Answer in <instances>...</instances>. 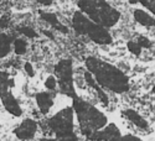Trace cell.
<instances>
[{
    "label": "cell",
    "instance_id": "obj_1",
    "mask_svg": "<svg viewBox=\"0 0 155 141\" xmlns=\"http://www.w3.org/2000/svg\"><path fill=\"white\" fill-rule=\"evenodd\" d=\"M86 69L92 73L96 82L103 88L113 93L122 94L128 92L129 78L118 67L113 66L98 57L89 56L84 61Z\"/></svg>",
    "mask_w": 155,
    "mask_h": 141
},
{
    "label": "cell",
    "instance_id": "obj_2",
    "mask_svg": "<svg viewBox=\"0 0 155 141\" xmlns=\"http://www.w3.org/2000/svg\"><path fill=\"white\" fill-rule=\"evenodd\" d=\"M72 108L74 110V117L78 123L80 131L87 139H89L94 133L103 129L108 124V118L104 114L78 95L73 98Z\"/></svg>",
    "mask_w": 155,
    "mask_h": 141
},
{
    "label": "cell",
    "instance_id": "obj_3",
    "mask_svg": "<svg viewBox=\"0 0 155 141\" xmlns=\"http://www.w3.org/2000/svg\"><path fill=\"white\" fill-rule=\"evenodd\" d=\"M78 10L101 26L110 29L120 20V12L107 0H77Z\"/></svg>",
    "mask_w": 155,
    "mask_h": 141
},
{
    "label": "cell",
    "instance_id": "obj_4",
    "mask_svg": "<svg viewBox=\"0 0 155 141\" xmlns=\"http://www.w3.org/2000/svg\"><path fill=\"white\" fill-rule=\"evenodd\" d=\"M72 27L78 35L88 37L89 40L97 45L106 46L113 42V37L108 29L96 24L80 10L74 11L72 15Z\"/></svg>",
    "mask_w": 155,
    "mask_h": 141
},
{
    "label": "cell",
    "instance_id": "obj_5",
    "mask_svg": "<svg viewBox=\"0 0 155 141\" xmlns=\"http://www.w3.org/2000/svg\"><path fill=\"white\" fill-rule=\"evenodd\" d=\"M74 110L72 107H66L47 120V125L50 130L55 134V137L77 141V136L74 134Z\"/></svg>",
    "mask_w": 155,
    "mask_h": 141
},
{
    "label": "cell",
    "instance_id": "obj_6",
    "mask_svg": "<svg viewBox=\"0 0 155 141\" xmlns=\"http://www.w3.org/2000/svg\"><path fill=\"white\" fill-rule=\"evenodd\" d=\"M55 77L57 79V85L60 92L71 98H76L74 91V75H73V65L71 58H63L58 61L55 66Z\"/></svg>",
    "mask_w": 155,
    "mask_h": 141
},
{
    "label": "cell",
    "instance_id": "obj_7",
    "mask_svg": "<svg viewBox=\"0 0 155 141\" xmlns=\"http://www.w3.org/2000/svg\"><path fill=\"white\" fill-rule=\"evenodd\" d=\"M12 79L8 72H0V100L2 104L14 117H20L22 114L19 100L12 93Z\"/></svg>",
    "mask_w": 155,
    "mask_h": 141
},
{
    "label": "cell",
    "instance_id": "obj_8",
    "mask_svg": "<svg viewBox=\"0 0 155 141\" xmlns=\"http://www.w3.org/2000/svg\"><path fill=\"white\" fill-rule=\"evenodd\" d=\"M37 129H38V125L35 120L25 119L20 123V125H18V127L14 130V134L19 140L29 141L35 137V135L37 134Z\"/></svg>",
    "mask_w": 155,
    "mask_h": 141
},
{
    "label": "cell",
    "instance_id": "obj_9",
    "mask_svg": "<svg viewBox=\"0 0 155 141\" xmlns=\"http://www.w3.org/2000/svg\"><path fill=\"white\" fill-rule=\"evenodd\" d=\"M122 136L119 127L114 123H108L103 129L94 133L88 140L91 141H117Z\"/></svg>",
    "mask_w": 155,
    "mask_h": 141
},
{
    "label": "cell",
    "instance_id": "obj_10",
    "mask_svg": "<svg viewBox=\"0 0 155 141\" xmlns=\"http://www.w3.org/2000/svg\"><path fill=\"white\" fill-rule=\"evenodd\" d=\"M54 98H55V94L51 91H48V92H38L35 95L37 108H38V110L41 111V114L50 113L51 108H52L54 104H55Z\"/></svg>",
    "mask_w": 155,
    "mask_h": 141
},
{
    "label": "cell",
    "instance_id": "obj_11",
    "mask_svg": "<svg viewBox=\"0 0 155 141\" xmlns=\"http://www.w3.org/2000/svg\"><path fill=\"white\" fill-rule=\"evenodd\" d=\"M134 20L144 27H155V16L150 14L149 11H145L143 9H134L133 11Z\"/></svg>",
    "mask_w": 155,
    "mask_h": 141
},
{
    "label": "cell",
    "instance_id": "obj_12",
    "mask_svg": "<svg viewBox=\"0 0 155 141\" xmlns=\"http://www.w3.org/2000/svg\"><path fill=\"white\" fill-rule=\"evenodd\" d=\"M123 115L127 118V120H129L133 125H135L137 127H139V129H143V130H147L149 127V124L148 121L141 117V115L139 114V111L132 109V108H128L123 111Z\"/></svg>",
    "mask_w": 155,
    "mask_h": 141
},
{
    "label": "cell",
    "instance_id": "obj_13",
    "mask_svg": "<svg viewBox=\"0 0 155 141\" xmlns=\"http://www.w3.org/2000/svg\"><path fill=\"white\" fill-rule=\"evenodd\" d=\"M40 16L44 21H46L48 25H51L54 29L61 31L62 34H67L68 30L67 27L64 26V25L61 24V21L57 19V16L55 14H52V12H47V11H40Z\"/></svg>",
    "mask_w": 155,
    "mask_h": 141
},
{
    "label": "cell",
    "instance_id": "obj_14",
    "mask_svg": "<svg viewBox=\"0 0 155 141\" xmlns=\"http://www.w3.org/2000/svg\"><path fill=\"white\" fill-rule=\"evenodd\" d=\"M14 37L8 34H0V59L6 57L12 48Z\"/></svg>",
    "mask_w": 155,
    "mask_h": 141
},
{
    "label": "cell",
    "instance_id": "obj_15",
    "mask_svg": "<svg viewBox=\"0 0 155 141\" xmlns=\"http://www.w3.org/2000/svg\"><path fill=\"white\" fill-rule=\"evenodd\" d=\"M12 48H14V52L19 56L25 55L28 51V42L24 40V38H14V42H12Z\"/></svg>",
    "mask_w": 155,
    "mask_h": 141
},
{
    "label": "cell",
    "instance_id": "obj_16",
    "mask_svg": "<svg viewBox=\"0 0 155 141\" xmlns=\"http://www.w3.org/2000/svg\"><path fill=\"white\" fill-rule=\"evenodd\" d=\"M127 47L129 50V52L133 53L134 56H140L141 52H143V47L139 45V42L135 40V38H133V40H130V41H128Z\"/></svg>",
    "mask_w": 155,
    "mask_h": 141
},
{
    "label": "cell",
    "instance_id": "obj_17",
    "mask_svg": "<svg viewBox=\"0 0 155 141\" xmlns=\"http://www.w3.org/2000/svg\"><path fill=\"white\" fill-rule=\"evenodd\" d=\"M45 87L48 89V91H51V92L56 91V89H57V79H56L55 74H51V75L47 77L46 81H45Z\"/></svg>",
    "mask_w": 155,
    "mask_h": 141
},
{
    "label": "cell",
    "instance_id": "obj_18",
    "mask_svg": "<svg viewBox=\"0 0 155 141\" xmlns=\"http://www.w3.org/2000/svg\"><path fill=\"white\" fill-rule=\"evenodd\" d=\"M137 2L140 3L145 9H148L150 14L155 16V0H137Z\"/></svg>",
    "mask_w": 155,
    "mask_h": 141
},
{
    "label": "cell",
    "instance_id": "obj_19",
    "mask_svg": "<svg viewBox=\"0 0 155 141\" xmlns=\"http://www.w3.org/2000/svg\"><path fill=\"white\" fill-rule=\"evenodd\" d=\"M18 31H19L20 34H22L25 37H29V38H35V37H37L36 31H35L32 27H29V26L20 27V29H18Z\"/></svg>",
    "mask_w": 155,
    "mask_h": 141
},
{
    "label": "cell",
    "instance_id": "obj_20",
    "mask_svg": "<svg viewBox=\"0 0 155 141\" xmlns=\"http://www.w3.org/2000/svg\"><path fill=\"white\" fill-rule=\"evenodd\" d=\"M117 141H141V139L138 137V136H134V135L128 134V135H122Z\"/></svg>",
    "mask_w": 155,
    "mask_h": 141
},
{
    "label": "cell",
    "instance_id": "obj_21",
    "mask_svg": "<svg viewBox=\"0 0 155 141\" xmlns=\"http://www.w3.org/2000/svg\"><path fill=\"white\" fill-rule=\"evenodd\" d=\"M24 69H25V72H26L30 77H34L35 75V69H34V67H32V65H31L30 62H25Z\"/></svg>",
    "mask_w": 155,
    "mask_h": 141
},
{
    "label": "cell",
    "instance_id": "obj_22",
    "mask_svg": "<svg viewBox=\"0 0 155 141\" xmlns=\"http://www.w3.org/2000/svg\"><path fill=\"white\" fill-rule=\"evenodd\" d=\"M35 2H37L38 4H41L44 6H51L54 3V0H35Z\"/></svg>",
    "mask_w": 155,
    "mask_h": 141
},
{
    "label": "cell",
    "instance_id": "obj_23",
    "mask_svg": "<svg viewBox=\"0 0 155 141\" xmlns=\"http://www.w3.org/2000/svg\"><path fill=\"white\" fill-rule=\"evenodd\" d=\"M41 141H70V140H63V139H57V137H55V139H44V140H41Z\"/></svg>",
    "mask_w": 155,
    "mask_h": 141
},
{
    "label": "cell",
    "instance_id": "obj_24",
    "mask_svg": "<svg viewBox=\"0 0 155 141\" xmlns=\"http://www.w3.org/2000/svg\"><path fill=\"white\" fill-rule=\"evenodd\" d=\"M128 2L130 3V4H135V3H137V0H128Z\"/></svg>",
    "mask_w": 155,
    "mask_h": 141
},
{
    "label": "cell",
    "instance_id": "obj_25",
    "mask_svg": "<svg viewBox=\"0 0 155 141\" xmlns=\"http://www.w3.org/2000/svg\"><path fill=\"white\" fill-rule=\"evenodd\" d=\"M153 93H154V94H155V85H154V87H153Z\"/></svg>",
    "mask_w": 155,
    "mask_h": 141
}]
</instances>
